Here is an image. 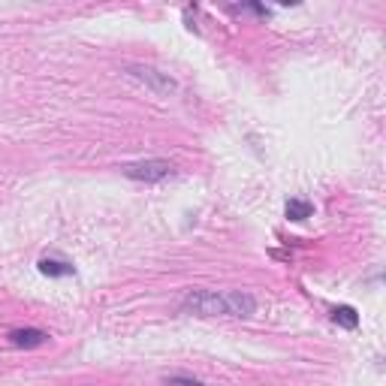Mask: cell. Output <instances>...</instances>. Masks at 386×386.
<instances>
[{"instance_id":"7","label":"cell","mask_w":386,"mask_h":386,"mask_svg":"<svg viewBox=\"0 0 386 386\" xmlns=\"http://www.w3.org/2000/svg\"><path fill=\"white\" fill-rule=\"evenodd\" d=\"M329 317H332V323H338L347 332L359 329V311H356L353 305H335L332 311H329Z\"/></svg>"},{"instance_id":"3","label":"cell","mask_w":386,"mask_h":386,"mask_svg":"<svg viewBox=\"0 0 386 386\" xmlns=\"http://www.w3.org/2000/svg\"><path fill=\"white\" fill-rule=\"evenodd\" d=\"M127 76H133V79L145 82L154 94H176L178 91V82L172 79L169 73H160L157 66H148V64H127Z\"/></svg>"},{"instance_id":"4","label":"cell","mask_w":386,"mask_h":386,"mask_svg":"<svg viewBox=\"0 0 386 386\" xmlns=\"http://www.w3.org/2000/svg\"><path fill=\"white\" fill-rule=\"evenodd\" d=\"M9 344L18 347V350H34V347H43L48 341L45 329H36V326H18V329H9Z\"/></svg>"},{"instance_id":"6","label":"cell","mask_w":386,"mask_h":386,"mask_svg":"<svg viewBox=\"0 0 386 386\" xmlns=\"http://www.w3.org/2000/svg\"><path fill=\"white\" fill-rule=\"evenodd\" d=\"M36 269H40V275H45V278H70V275H76V266L70 263V259H61V257H43L40 263H36Z\"/></svg>"},{"instance_id":"9","label":"cell","mask_w":386,"mask_h":386,"mask_svg":"<svg viewBox=\"0 0 386 386\" xmlns=\"http://www.w3.org/2000/svg\"><path fill=\"white\" fill-rule=\"evenodd\" d=\"M229 13H236V15H241V13H254V15H259V18H269V15H272V9L263 6V3H238V6H229Z\"/></svg>"},{"instance_id":"8","label":"cell","mask_w":386,"mask_h":386,"mask_svg":"<svg viewBox=\"0 0 386 386\" xmlns=\"http://www.w3.org/2000/svg\"><path fill=\"white\" fill-rule=\"evenodd\" d=\"M284 215H287V220H296V224H302V220H308V217L314 215V206L308 199H302V196H293V199H287Z\"/></svg>"},{"instance_id":"10","label":"cell","mask_w":386,"mask_h":386,"mask_svg":"<svg viewBox=\"0 0 386 386\" xmlns=\"http://www.w3.org/2000/svg\"><path fill=\"white\" fill-rule=\"evenodd\" d=\"M163 386H206L199 378H190V374H169L163 378Z\"/></svg>"},{"instance_id":"1","label":"cell","mask_w":386,"mask_h":386,"mask_svg":"<svg viewBox=\"0 0 386 386\" xmlns=\"http://www.w3.org/2000/svg\"><path fill=\"white\" fill-rule=\"evenodd\" d=\"M181 311L185 314H202V317H217V314H229V299L227 293L217 290H187V296L181 299Z\"/></svg>"},{"instance_id":"2","label":"cell","mask_w":386,"mask_h":386,"mask_svg":"<svg viewBox=\"0 0 386 386\" xmlns=\"http://www.w3.org/2000/svg\"><path fill=\"white\" fill-rule=\"evenodd\" d=\"M121 172H124V178H130V181L157 185V181H166V178L176 176V163H172V160H160V157H151V160H139V163H124Z\"/></svg>"},{"instance_id":"5","label":"cell","mask_w":386,"mask_h":386,"mask_svg":"<svg viewBox=\"0 0 386 386\" xmlns=\"http://www.w3.org/2000/svg\"><path fill=\"white\" fill-rule=\"evenodd\" d=\"M229 317H254L257 314V296L245 293V290H229Z\"/></svg>"}]
</instances>
